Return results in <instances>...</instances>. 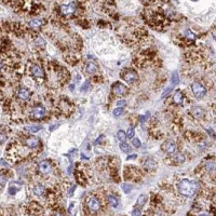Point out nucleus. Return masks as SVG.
I'll list each match as a JSON object with an SVG mask.
<instances>
[{"label": "nucleus", "mask_w": 216, "mask_h": 216, "mask_svg": "<svg viewBox=\"0 0 216 216\" xmlns=\"http://www.w3.org/2000/svg\"><path fill=\"white\" fill-rule=\"evenodd\" d=\"M177 189L180 195H185L187 198H191V197H193L195 190H197V184L192 180L183 179L177 184Z\"/></svg>", "instance_id": "1"}, {"label": "nucleus", "mask_w": 216, "mask_h": 216, "mask_svg": "<svg viewBox=\"0 0 216 216\" xmlns=\"http://www.w3.org/2000/svg\"><path fill=\"white\" fill-rule=\"evenodd\" d=\"M163 149H164V151L167 152V154H173L177 150V146H176V144H175L174 141H167V143L163 145Z\"/></svg>", "instance_id": "10"}, {"label": "nucleus", "mask_w": 216, "mask_h": 216, "mask_svg": "<svg viewBox=\"0 0 216 216\" xmlns=\"http://www.w3.org/2000/svg\"><path fill=\"white\" fill-rule=\"evenodd\" d=\"M75 189H76V186H72L71 189H70L69 192H68V195H69V197H71V195H72V193H74V191H75Z\"/></svg>", "instance_id": "42"}, {"label": "nucleus", "mask_w": 216, "mask_h": 216, "mask_svg": "<svg viewBox=\"0 0 216 216\" xmlns=\"http://www.w3.org/2000/svg\"><path fill=\"white\" fill-rule=\"evenodd\" d=\"M134 134H135V131H134V129H133V128H130V129L128 130V132L125 133L126 138H133Z\"/></svg>", "instance_id": "30"}, {"label": "nucleus", "mask_w": 216, "mask_h": 216, "mask_svg": "<svg viewBox=\"0 0 216 216\" xmlns=\"http://www.w3.org/2000/svg\"><path fill=\"white\" fill-rule=\"evenodd\" d=\"M176 160H178V163H182L185 160V157H184L183 154H178L177 157H176Z\"/></svg>", "instance_id": "38"}, {"label": "nucleus", "mask_w": 216, "mask_h": 216, "mask_svg": "<svg viewBox=\"0 0 216 216\" xmlns=\"http://www.w3.org/2000/svg\"><path fill=\"white\" fill-rule=\"evenodd\" d=\"M108 201H109V203H110V205L111 206H113V208H117V206L119 205V201H118V199L115 197V195H108Z\"/></svg>", "instance_id": "19"}, {"label": "nucleus", "mask_w": 216, "mask_h": 216, "mask_svg": "<svg viewBox=\"0 0 216 216\" xmlns=\"http://www.w3.org/2000/svg\"><path fill=\"white\" fill-rule=\"evenodd\" d=\"M191 89H192V93L193 95L197 98H202L203 96L206 95V89L199 82H195L191 85Z\"/></svg>", "instance_id": "2"}, {"label": "nucleus", "mask_w": 216, "mask_h": 216, "mask_svg": "<svg viewBox=\"0 0 216 216\" xmlns=\"http://www.w3.org/2000/svg\"><path fill=\"white\" fill-rule=\"evenodd\" d=\"M22 188V183L20 182H12L9 187V193L10 195H15L20 189Z\"/></svg>", "instance_id": "13"}, {"label": "nucleus", "mask_w": 216, "mask_h": 216, "mask_svg": "<svg viewBox=\"0 0 216 216\" xmlns=\"http://www.w3.org/2000/svg\"><path fill=\"white\" fill-rule=\"evenodd\" d=\"M141 211L138 206H137V208H134L133 212H132V216H141Z\"/></svg>", "instance_id": "34"}, {"label": "nucleus", "mask_w": 216, "mask_h": 216, "mask_svg": "<svg viewBox=\"0 0 216 216\" xmlns=\"http://www.w3.org/2000/svg\"><path fill=\"white\" fill-rule=\"evenodd\" d=\"M0 164L1 165H3V167H8V163H7V162L5 161H3V160H0Z\"/></svg>", "instance_id": "43"}, {"label": "nucleus", "mask_w": 216, "mask_h": 216, "mask_svg": "<svg viewBox=\"0 0 216 216\" xmlns=\"http://www.w3.org/2000/svg\"><path fill=\"white\" fill-rule=\"evenodd\" d=\"M117 106H125V100H118Z\"/></svg>", "instance_id": "41"}, {"label": "nucleus", "mask_w": 216, "mask_h": 216, "mask_svg": "<svg viewBox=\"0 0 216 216\" xmlns=\"http://www.w3.org/2000/svg\"><path fill=\"white\" fill-rule=\"evenodd\" d=\"M146 200H147V197L144 195H141L138 197V199H137V205L138 206H143L145 203H146Z\"/></svg>", "instance_id": "24"}, {"label": "nucleus", "mask_w": 216, "mask_h": 216, "mask_svg": "<svg viewBox=\"0 0 216 216\" xmlns=\"http://www.w3.org/2000/svg\"><path fill=\"white\" fill-rule=\"evenodd\" d=\"M185 36H186V38L190 39V40H195V35L191 30H189V29H187V30L185 31Z\"/></svg>", "instance_id": "27"}, {"label": "nucleus", "mask_w": 216, "mask_h": 216, "mask_svg": "<svg viewBox=\"0 0 216 216\" xmlns=\"http://www.w3.org/2000/svg\"><path fill=\"white\" fill-rule=\"evenodd\" d=\"M44 191H46V189H44V187L42 185H36L35 188H33V193L36 195H42L44 193Z\"/></svg>", "instance_id": "18"}, {"label": "nucleus", "mask_w": 216, "mask_h": 216, "mask_svg": "<svg viewBox=\"0 0 216 216\" xmlns=\"http://www.w3.org/2000/svg\"><path fill=\"white\" fill-rule=\"evenodd\" d=\"M85 70H87V74H95L98 70L97 65L93 62H87V65H85Z\"/></svg>", "instance_id": "15"}, {"label": "nucleus", "mask_w": 216, "mask_h": 216, "mask_svg": "<svg viewBox=\"0 0 216 216\" xmlns=\"http://www.w3.org/2000/svg\"><path fill=\"white\" fill-rule=\"evenodd\" d=\"M190 113L197 119H200L204 116V111L201 107H192L190 110Z\"/></svg>", "instance_id": "14"}, {"label": "nucleus", "mask_w": 216, "mask_h": 216, "mask_svg": "<svg viewBox=\"0 0 216 216\" xmlns=\"http://www.w3.org/2000/svg\"><path fill=\"white\" fill-rule=\"evenodd\" d=\"M120 149L122 150L123 152H130V151H131V147L126 144V143H121V144H120Z\"/></svg>", "instance_id": "26"}, {"label": "nucleus", "mask_w": 216, "mask_h": 216, "mask_svg": "<svg viewBox=\"0 0 216 216\" xmlns=\"http://www.w3.org/2000/svg\"><path fill=\"white\" fill-rule=\"evenodd\" d=\"M89 89H90V82H89V81H85L82 84V87H81V91H84L85 92V91H87Z\"/></svg>", "instance_id": "36"}, {"label": "nucleus", "mask_w": 216, "mask_h": 216, "mask_svg": "<svg viewBox=\"0 0 216 216\" xmlns=\"http://www.w3.org/2000/svg\"><path fill=\"white\" fill-rule=\"evenodd\" d=\"M16 96H17L18 100H27L30 96V91L28 89H26V87H20L16 92Z\"/></svg>", "instance_id": "8"}, {"label": "nucleus", "mask_w": 216, "mask_h": 216, "mask_svg": "<svg viewBox=\"0 0 216 216\" xmlns=\"http://www.w3.org/2000/svg\"><path fill=\"white\" fill-rule=\"evenodd\" d=\"M52 216H64V215H63V214L61 213V212H54L53 215H52Z\"/></svg>", "instance_id": "44"}, {"label": "nucleus", "mask_w": 216, "mask_h": 216, "mask_svg": "<svg viewBox=\"0 0 216 216\" xmlns=\"http://www.w3.org/2000/svg\"><path fill=\"white\" fill-rule=\"evenodd\" d=\"M30 71H31V75H33L35 78H37L38 80L42 79V78L44 77V71L40 65H33V66L31 67Z\"/></svg>", "instance_id": "7"}, {"label": "nucleus", "mask_w": 216, "mask_h": 216, "mask_svg": "<svg viewBox=\"0 0 216 216\" xmlns=\"http://www.w3.org/2000/svg\"><path fill=\"white\" fill-rule=\"evenodd\" d=\"M76 8H77V5L75 2L68 3V5H61V13L64 14V15H67V14L75 12Z\"/></svg>", "instance_id": "5"}, {"label": "nucleus", "mask_w": 216, "mask_h": 216, "mask_svg": "<svg viewBox=\"0 0 216 216\" xmlns=\"http://www.w3.org/2000/svg\"><path fill=\"white\" fill-rule=\"evenodd\" d=\"M132 145H133L135 148H139V147H141V141H139L138 138H134L133 141H132Z\"/></svg>", "instance_id": "35"}, {"label": "nucleus", "mask_w": 216, "mask_h": 216, "mask_svg": "<svg viewBox=\"0 0 216 216\" xmlns=\"http://www.w3.org/2000/svg\"><path fill=\"white\" fill-rule=\"evenodd\" d=\"M126 91V87L125 85H123L122 83H116V84H113V92L116 94V95H122L124 94Z\"/></svg>", "instance_id": "12"}, {"label": "nucleus", "mask_w": 216, "mask_h": 216, "mask_svg": "<svg viewBox=\"0 0 216 216\" xmlns=\"http://www.w3.org/2000/svg\"><path fill=\"white\" fill-rule=\"evenodd\" d=\"M206 169H208V171H213L214 170V161H210L206 164Z\"/></svg>", "instance_id": "37"}, {"label": "nucleus", "mask_w": 216, "mask_h": 216, "mask_svg": "<svg viewBox=\"0 0 216 216\" xmlns=\"http://www.w3.org/2000/svg\"><path fill=\"white\" fill-rule=\"evenodd\" d=\"M122 113H123V108L119 107V108H116V109L113 110V116H115V117H119Z\"/></svg>", "instance_id": "31"}, {"label": "nucleus", "mask_w": 216, "mask_h": 216, "mask_svg": "<svg viewBox=\"0 0 216 216\" xmlns=\"http://www.w3.org/2000/svg\"><path fill=\"white\" fill-rule=\"evenodd\" d=\"M173 100H174V103L182 104V102H183V95H182V93H180L179 91H177V92L174 94V97H173Z\"/></svg>", "instance_id": "20"}, {"label": "nucleus", "mask_w": 216, "mask_h": 216, "mask_svg": "<svg viewBox=\"0 0 216 216\" xmlns=\"http://www.w3.org/2000/svg\"><path fill=\"white\" fill-rule=\"evenodd\" d=\"M137 158V154H130V156H128V158H126V160H133V159H136Z\"/></svg>", "instance_id": "40"}, {"label": "nucleus", "mask_w": 216, "mask_h": 216, "mask_svg": "<svg viewBox=\"0 0 216 216\" xmlns=\"http://www.w3.org/2000/svg\"><path fill=\"white\" fill-rule=\"evenodd\" d=\"M36 43H37V46H41L42 48H44V46H46V41H44V40L41 38V37H39V38H37Z\"/></svg>", "instance_id": "32"}, {"label": "nucleus", "mask_w": 216, "mask_h": 216, "mask_svg": "<svg viewBox=\"0 0 216 216\" xmlns=\"http://www.w3.org/2000/svg\"><path fill=\"white\" fill-rule=\"evenodd\" d=\"M117 137H118L119 141H121L122 143H124L126 139V135H125V132L122 131V130H120V131H118V133H117Z\"/></svg>", "instance_id": "22"}, {"label": "nucleus", "mask_w": 216, "mask_h": 216, "mask_svg": "<svg viewBox=\"0 0 216 216\" xmlns=\"http://www.w3.org/2000/svg\"><path fill=\"white\" fill-rule=\"evenodd\" d=\"M87 204L89 210L92 211V212H97L98 210L100 208V200H98L97 198H95V197H90V198L87 199Z\"/></svg>", "instance_id": "4"}, {"label": "nucleus", "mask_w": 216, "mask_h": 216, "mask_svg": "<svg viewBox=\"0 0 216 216\" xmlns=\"http://www.w3.org/2000/svg\"><path fill=\"white\" fill-rule=\"evenodd\" d=\"M43 20H41V18H33V20H31L30 22H29V26H30L31 28H39V27H41L42 25H43Z\"/></svg>", "instance_id": "16"}, {"label": "nucleus", "mask_w": 216, "mask_h": 216, "mask_svg": "<svg viewBox=\"0 0 216 216\" xmlns=\"http://www.w3.org/2000/svg\"><path fill=\"white\" fill-rule=\"evenodd\" d=\"M144 167H146L147 170H154V169L157 167V164H156V162H154V159H151V158H148V159L145 161Z\"/></svg>", "instance_id": "17"}, {"label": "nucleus", "mask_w": 216, "mask_h": 216, "mask_svg": "<svg viewBox=\"0 0 216 216\" xmlns=\"http://www.w3.org/2000/svg\"><path fill=\"white\" fill-rule=\"evenodd\" d=\"M121 188H122V190H123V192L125 193H130L132 190V188H133V186L130 185V184H122V186H121Z\"/></svg>", "instance_id": "25"}, {"label": "nucleus", "mask_w": 216, "mask_h": 216, "mask_svg": "<svg viewBox=\"0 0 216 216\" xmlns=\"http://www.w3.org/2000/svg\"><path fill=\"white\" fill-rule=\"evenodd\" d=\"M38 170L40 173L42 174H49L50 172L52 171V167H51V163L49 161H46V160H43L39 163L38 165Z\"/></svg>", "instance_id": "6"}, {"label": "nucleus", "mask_w": 216, "mask_h": 216, "mask_svg": "<svg viewBox=\"0 0 216 216\" xmlns=\"http://www.w3.org/2000/svg\"><path fill=\"white\" fill-rule=\"evenodd\" d=\"M57 126H59V123H57V124H54L53 126H51V128H50V131H53V130L55 129V128H57Z\"/></svg>", "instance_id": "45"}, {"label": "nucleus", "mask_w": 216, "mask_h": 216, "mask_svg": "<svg viewBox=\"0 0 216 216\" xmlns=\"http://www.w3.org/2000/svg\"><path fill=\"white\" fill-rule=\"evenodd\" d=\"M200 216H206V215H205V214H201Z\"/></svg>", "instance_id": "47"}, {"label": "nucleus", "mask_w": 216, "mask_h": 216, "mask_svg": "<svg viewBox=\"0 0 216 216\" xmlns=\"http://www.w3.org/2000/svg\"><path fill=\"white\" fill-rule=\"evenodd\" d=\"M121 77H122V79H123L124 81H126V82H129V83H133L134 81H136L137 78H138L137 77L136 71H134L133 69H125L124 71H122Z\"/></svg>", "instance_id": "3"}, {"label": "nucleus", "mask_w": 216, "mask_h": 216, "mask_svg": "<svg viewBox=\"0 0 216 216\" xmlns=\"http://www.w3.org/2000/svg\"><path fill=\"white\" fill-rule=\"evenodd\" d=\"M41 129H42V126H40V125H30V126H26L25 128V130L31 132V133H36V132L40 131Z\"/></svg>", "instance_id": "21"}, {"label": "nucleus", "mask_w": 216, "mask_h": 216, "mask_svg": "<svg viewBox=\"0 0 216 216\" xmlns=\"http://www.w3.org/2000/svg\"><path fill=\"white\" fill-rule=\"evenodd\" d=\"M104 138H105V136H104V135H102V136H100V137H98V138L96 139L95 141H94V145H98V144H100V141H103Z\"/></svg>", "instance_id": "39"}, {"label": "nucleus", "mask_w": 216, "mask_h": 216, "mask_svg": "<svg viewBox=\"0 0 216 216\" xmlns=\"http://www.w3.org/2000/svg\"><path fill=\"white\" fill-rule=\"evenodd\" d=\"M173 89H174V85H173V84H171L170 87H167V89H165V90H164V92L162 93L161 97L163 98V97H165V96H167V94H170V93H171V91H172Z\"/></svg>", "instance_id": "28"}, {"label": "nucleus", "mask_w": 216, "mask_h": 216, "mask_svg": "<svg viewBox=\"0 0 216 216\" xmlns=\"http://www.w3.org/2000/svg\"><path fill=\"white\" fill-rule=\"evenodd\" d=\"M178 81H179V77H178V74L176 71L175 72H173V75H172V78H171V84H173L175 87V84H177L178 83Z\"/></svg>", "instance_id": "23"}, {"label": "nucleus", "mask_w": 216, "mask_h": 216, "mask_svg": "<svg viewBox=\"0 0 216 216\" xmlns=\"http://www.w3.org/2000/svg\"><path fill=\"white\" fill-rule=\"evenodd\" d=\"M8 182V177L5 175H0V186H5Z\"/></svg>", "instance_id": "33"}, {"label": "nucleus", "mask_w": 216, "mask_h": 216, "mask_svg": "<svg viewBox=\"0 0 216 216\" xmlns=\"http://www.w3.org/2000/svg\"><path fill=\"white\" fill-rule=\"evenodd\" d=\"M2 67H3V64H2V63H1V62H0V70L2 69Z\"/></svg>", "instance_id": "46"}, {"label": "nucleus", "mask_w": 216, "mask_h": 216, "mask_svg": "<svg viewBox=\"0 0 216 216\" xmlns=\"http://www.w3.org/2000/svg\"><path fill=\"white\" fill-rule=\"evenodd\" d=\"M7 137H8V135H7V133L5 131H0V144L5 143L7 141Z\"/></svg>", "instance_id": "29"}, {"label": "nucleus", "mask_w": 216, "mask_h": 216, "mask_svg": "<svg viewBox=\"0 0 216 216\" xmlns=\"http://www.w3.org/2000/svg\"><path fill=\"white\" fill-rule=\"evenodd\" d=\"M39 143H40L39 138H38V137H35V136L28 137V138L25 141V145L28 147V148H30V149H33V148H36V147L39 145Z\"/></svg>", "instance_id": "11"}, {"label": "nucleus", "mask_w": 216, "mask_h": 216, "mask_svg": "<svg viewBox=\"0 0 216 216\" xmlns=\"http://www.w3.org/2000/svg\"><path fill=\"white\" fill-rule=\"evenodd\" d=\"M31 115H33V118L40 119L46 115V108L43 106H36V107L33 108V111H31Z\"/></svg>", "instance_id": "9"}]
</instances>
